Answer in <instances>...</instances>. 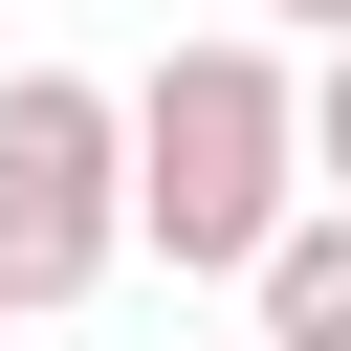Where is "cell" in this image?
<instances>
[{
  "label": "cell",
  "instance_id": "1",
  "mask_svg": "<svg viewBox=\"0 0 351 351\" xmlns=\"http://www.w3.org/2000/svg\"><path fill=\"white\" fill-rule=\"evenodd\" d=\"M285 219H307V66L241 44V22H197V44L132 88V241H154L176 285H241Z\"/></svg>",
  "mask_w": 351,
  "mask_h": 351
},
{
  "label": "cell",
  "instance_id": "2",
  "mask_svg": "<svg viewBox=\"0 0 351 351\" xmlns=\"http://www.w3.org/2000/svg\"><path fill=\"white\" fill-rule=\"evenodd\" d=\"M132 263V88L88 66H0V307H88Z\"/></svg>",
  "mask_w": 351,
  "mask_h": 351
},
{
  "label": "cell",
  "instance_id": "3",
  "mask_svg": "<svg viewBox=\"0 0 351 351\" xmlns=\"http://www.w3.org/2000/svg\"><path fill=\"white\" fill-rule=\"evenodd\" d=\"M241 307H263V351H351V197H307V219L241 263Z\"/></svg>",
  "mask_w": 351,
  "mask_h": 351
},
{
  "label": "cell",
  "instance_id": "4",
  "mask_svg": "<svg viewBox=\"0 0 351 351\" xmlns=\"http://www.w3.org/2000/svg\"><path fill=\"white\" fill-rule=\"evenodd\" d=\"M307 176L351 197V44H307Z\"/></svg>",
  "mask_w": 351,
  "mask_h": 351
},
{
  "label": "cell",
  "instance_id": "5",
  "mask_svg": "<svg viewBox=\"0 0 351 351\" xmlns=\"http://www.w3.org/2000/svg\"><path fill=\"white\" fill-rule=\"evenodd\" d=\"M285 22H307V44H351V0H285Z\"/></svg>",
  "mask_w": 351,
  "mask_h": 351
}]
</instances>
